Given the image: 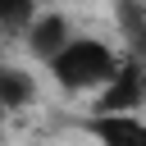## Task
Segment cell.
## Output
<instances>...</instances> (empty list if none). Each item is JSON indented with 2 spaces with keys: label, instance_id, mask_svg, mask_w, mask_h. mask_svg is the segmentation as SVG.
Here are the masks:
<instances>
[{
  "label": "cell",
  "instance_id": "obj_2",
  "mask_svg": "<svg viewBox=\"0 0 146 146\" xmlns=\"http://www.w3.org/2000/svg\"><path fill=\"white\" fill-rule=\"evenodd\" d=\"M146 110V59L123 55L119 73L105 82V91L91 100L87 114H141Z\"/></svg>",
  "mask_w": 146,
  "mask_h": 146
},
{
  "label": "cell",
  "instance_id": "obj_4",
  "mask_svg": "<svg viewBox=\"0 0 146 146\" xmlns=\"http://www.w3.org/2000/svg\"><path fill=\"white\" fill-rule=\"evenodd\" d=\"M78 128L96 146H146V119L141 114H82Z\"/></svg>",
  "mask_w": 146,
  "mask_h": 146
},
{
  "label": "cell",
  "instance_id": "obj_7",
  "mask_svg": "<svg viewBox=\"0 0 146 146\" xmlns=\"http://www.w3.org/2000/svg\"><path fill=\"white\" fill-rule=\"evenodd\" d=\"M41 18V0H0V27L23 41V32Z\"/></svg>",
  "mask_w": 146,
  "mask_h": 146
},
{
  "label": "cell",
  "instance_id": "obj_5",
  "mask_svg": "<svg viewBox=\"0 0 146 146\" xmlns=\"http://www.w3.org/2000/svg\"><path fill=\"white\" fill-rule=\"evenodd\" d=\"M32 100H36V78L27 68H18V64H5L0 68V110L5 114H18Z\"/></svg>",
  "mask_w": 146,
  "mask_h": 146
},
{
  "label": "cell",
  "instance_id": "obj_8",
  "mask_svg": "<svg viewBox=\"0 0 146 146\" xmlns=\"http://www.w3.org/2000/svg\"><path fill=\"white\" fill-rule=\"evenodd\" d=\"M137 5H141V9H146V0H137Z\"/></svg>",
  "mask_w": 146,
  "mask_h": 146
},
{
  "label": "cell",
  "instance_id": "obj_1",
  "mask_svg": "<svg viewBox=\"0 0 146 146\" xmlns=\"http://www.w3.org/2000/svg\"><path fill=\"white\" fill-rule=\"evenodd\" d=\"M119 64H123V50H114L110 41H100V36H87V32H78L50 64H46V73H50V82L64 91V96H100L105 91V82L119 73Z\"/></svg>",
  "mask_w": 146,
  "mask_h": 146
},
{
  "label": "cell",
  "instance_id": "obj_3",
  "mask_svg": "<svg viewBox=\"0 0 146 146\" xmlns=\"http://www.w3.org/2000/svg\"><path fill=\"white\" fill-rule=\"evenodd\" d=\"M73 36H78V32H73V23H68L64 9H41V18L23 32V50H27L36 64H50Z\"/></svg>",
  "mask_w": 146,
  "mask_h": 146
},
{
  "label": "cell",
  "instance_id": "obj_6",
  "mask_svg": "<svg viewBox=\"0 0 146 146\" xmlns=\"http://www.w3.org/2000/svg\"><path fill=\"white\" fill-rule=\"evenodd\" d=\"M114 23H119V36L128 41L123 55L146 59V9L137 0H114Z\"/></svg>",
  "mask_w": 146,
  "mask_h": 146
}]
</instances>
